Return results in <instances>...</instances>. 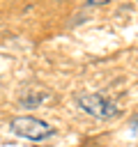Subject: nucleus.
<instances>
[{
  "label": "nucleus",
  "mask_w": 138,
  "mask_h": 147,
  "mask_svg": "<svg viewBox=\"0 0 138 147\" xmlns=\"http://www.w3.org/2000/svg\"><path fill=\"white\" fill-rule=\"evenodd\" d=\"M76 103L78 108H83L87 115L97 117V119H108L115 115V103H110L108 99H103L101 94L97 92H85V94H78L76 96Z\"/></svg>",
  "instance_id": "2"
},
{
  "label": "nucleus",
  "mask_w": 138,
  "mask_h": 147,
  "mask_svg": "<svg viewBox=\"0 0 138 147\" xmlns=\"http://www.w3.org/2000/svg\"><path fill=\"white\" fill-rule=\"evenodd\" d=\"M108 0H87V5H106Z\"/></svg>",
  "instance_id": "3"
},
{
  "label": "nucleus",
  "mask_w": 138,
  "mask_h": 147,
  "mask_svg": "<svg viewBox=\"0 0 138 147\" xmlns=\"http://www.w3.org/2000/svg\"><path fill=\"white\" fill-rule=\"evenodd\" d=\"M9 126H12V131H14L16 136L28 138V140H44V138H48V136L53 133V129H51L46 122H41V119H37V117H32V115L14 117Z\"/></svg>",
  "instance_id": "1"
}]
</instances>
